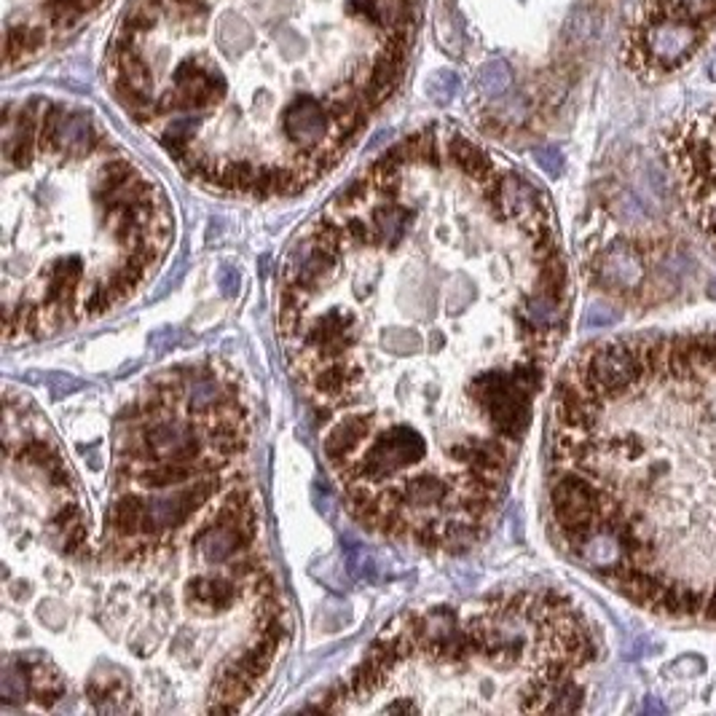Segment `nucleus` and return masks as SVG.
Listing matches in <instances>:
<instances>
[{"mask_svg":"<svg viewBox=\"0 0 716 716\" xmlns=\"http://www.w3.org/2000/svg\"><path fill=\"white\" fill-rule=\"evenodd\" d=\"M416 0H135L108 78L190 178L287 196L333 170L405 73Z\"/></svg>","mask_w":716,"mask_h":716,"instance_id":"f257e3e1","label":"nucleus"},{"mask_svg":"<svg viewBox=\"0 0 716 716\" xmlns=\"http://www.w3.org/2000/svg\"><path fill=\"white\" fill-rule=\"evenodd\" d=\"M555 542L631 604L716 625V331L585 347L555 386Z\"/></svg>","mask_w":716,"mask_h":716,"instance_id":"f03ea898","label":"nucleus"},{"mask_svg":"<svg viewBox=\"0 0 716 716\" xmlns=\"http://www.w3.org/2000/svg\"><path fill=\"white\" fill-rule=\"evenodd\" d=\"M598 639L582 609L558 590H521L456 609L408 614L376 639L352 676L317 709L344 712L376 682L411 671L470 676L489 712H577L579 676L596 663Z\"/></svg>","mask_w":716,"mask_h":716,"instance_id":"7ed1b4c3","label":"nucleus"},{"mask_svg":"<svg viewBox=\"0 0 716 716\" xmlns=\"http://www.w3.org/2000/svg\"><path fill=\"white\" fill-rule=\"evenodd\" d=\"M716 24V0H647L628 35V67L652 81L685 67Z\"/></svg>","mask_w":716,"mask_h":716,"instance_id":"20e7f679","label":"nucleus"},{"mask_svg":"<svg viewBox=\"0 0 716 716\" xmlns=\"http://www.w3.org/2000/svg\"><path fill=\"white\" fill-rule=\"evenodd\" d=\"M666 156L690 217L716 244V102L666 135Z\"/></svg>","mask_w":716,"mask_h":716,"instance_id":"39448f33","label":"nucleus"},{"mask_svg":"<svg viewBox=\"0 0 716 716\" xmlns=\"http://www.w3.org/2000/svg\"><path fill=\"white\" fill-rule=\"evenodd\" d=\"M100 5L102 0H5V65L13 67L40 51Z\"/></svg>","mask_w":716,"mask_h":716,"instance_id":"423d86ee","label":"nucleus"},{"mask_svg":"<svg viewBox=\"0 0 716 716\" xmlns=\"http://www.w3.org/2000/svg\"><path fill=\"white\" fill-rule=\"evenodd\" d=\"M598 285L614 296H636L650 282V261L647 252L633 242H614L604 247L596 261Z\"/></svg>","mask_w":716,"mask_h":716,"instance_id":"0eeeda50","label":"nucleus"},{"mask_svg":"<svg viewBox=\"0 0 716 716\" xmlns=\"http://www.w3.org/2000/svg\"><path fill=\"white\" fill-rule=\"evenodd\" d=\"M478 86L486 97H502L513 86V70L505 59H494L481 67L478 73Z\"/></svg>","mask_w":716,"mask_h":716,"instance_id":"6e6552de","label":"nucleus"},{"mask_svg":"<svg viewBox=\"0 0 716 716\" xmlns=\"http://www.w3.org/2000/svg\"><path fill=\"white\" fill-rule=\"evenodd\" d=\"M456 89H459V75L451 73V70H438V73H432L429 81H427V94H429V100H435L438 105H448V102L454 100Z\"/></svg>","mask_w":716,"mask_h":716,"instance_id":"1a4fd4ad","label":"nucleus"},{"mask_svg":"<svg viewBox=\"0 0 716 716\" xmlns=\"http://www.w3.org/2000/svg\"><path fill=\"white\" fill-rule=\"evenodd\" d=\"M537 162L539 167H542L544 172H550V175H558V172H561V154H558L555 148H542L537 154Z\"/></svg>","mask_w":716,"mask_h":716,"instance_id":"9d476101","label":"nucleus"},{"mask_svg":"<svg viewBox=\"0 0 716 716\" xmlns=\"http://www.w3.org/2000/svg\"><path fill=\"white\" fill-rule=\"evenodd\" d=\"M220 287H223V293H228V296H231V293L239 287V274H236L234 269H228V266H225V269H220Z\"/></svg>","mask_w":716,"mask_h":716,"instance_id":"9b49d317","label":"nucleus"}]
</instances>
